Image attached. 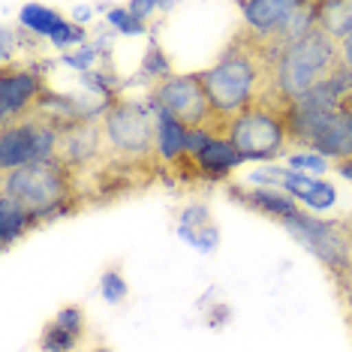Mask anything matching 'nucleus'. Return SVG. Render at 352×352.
I'll use <instances>...</instances> for the list:
<instances>
[{"mask_svg": "<svg viewBox=\"0 0 352 352\" xmlns=\"http://www.w3.org/2000/svg\"><path fill=\"white\" fill-rule=\"evenodd\" d=\"M289 166L295 172H325L328 169V160L325 157H319V154H295L289 160Z\"/></svg>", "mask_w": 352, "mask_h": 352, "instance_id": "obj_21", "label": "nucleus"}, {"mask_svg": "<svg viewBox=\"0 0 352 352\" xmlns=\"http://www.w3.org/2000/svg\"><path fill=\"white\" fill-rule=\"evenodd\" d=\"M100 352H109V349H100Z\"/></svg>", "mask_w": 352, "mask_h": 352, "instance_id": "obj_29", "label": "nucleus"}, {"mask_svg": "<svg viewBox=\"0 0 352 352\" xmlns=\"http://www.w3.org/2000/svg\"><path fill=\"white\" fill-rule=\"evenodd\" d=\"M100 151V126L94 121H76L58 135V154L54 160L63 163H87Z\"/></svg>", "mask_w": 352, "mask_h": 352, "instance_id": "obj_12", "label": "nucleus"}, {"mask_svg": "<svg viewBox=\"0 0 352 352\" xmlns=\"http://www.w3.org/2000/svg\"><path fill=\"white\" fill-rule=\"evenodd\" d=\"M49 39H52V45H58V49H67L69 43H78V39H82V30H78L76 25H69V21H63Z\"/></svg>", "mask_w": 352, "mask_h": 352, "instance_id": "obj_24", "label": "nucleus"}, {"mask_svg": "<svg viewBox=\"0 0 352 352\" xmlns=\"http://www.w3.org/2000/svg\"><path fill=\"white\" fill-rule=\"evenodd\" d=\"M340 67L346 69V73H352V34L340 43Z\"/></svg>", "mask_w": 352, "mask_h": 352, "instance_id": "obj_26", "label": "nucleus"}, {"mask_svg": "<svg viewBox=\"0 0 352 352\" xmlns=\"http://www.w3.org/2000/svg\"><path fill=\"white\" fill-rule=\"evenodd\" d=\"M247 202L256 205V208H262L265 214H274V217H280V220L298 214V208H295L283 193H277V190H253V193L247 196Z\"/></svg>", "mask_w": 352, "mask_h": 352, "instance_id": "obj_19", "label": "nucleus"}, {"mask_svg": "<svg viewBox=\"0 0 352 352\" xmlns=\"http://www.w3.org/2000/svg\"><path fill=\"white\" fill-rule=\"evenodd\" d=\"M67 172L58 160H39V163L3 172V196L19 205L28 217H43L54 211L67 199Z\"/></svg>", "mask_w": 352, "mask_h": 352, "instance_id": "obj_3", "label": "nucleus"}, {"mask_svg": "<svg viewBox=\"0 0 352 352\" xmlns=\"http://www.w3.org/2000/svg\"><path fill=\"white\" fill-rule=\"evenodd\" d=\"M102 295H106V301H109V304L124 301V295H126L124 277H121V274H115V271H109V274L102 277Z\"/></svg>", "mask_w": 352, "mask_h": 352, "instance_id": "obj_22", "label": "nucleus"}, {"mask_svg": "<svg viewBox=\"0 0 352 352\" xmlns=\"http://www.w3.org/2000/svg\"><path fill=\"white\" fill-rule=\"evenodd\" d=\"M196 160L208 172H226V169H235V166L244 163V157L232 148L229 139H214V135L196 151Z\"/></svg>", "mask_w": 352, "mask_h": 352, "instance_id": "obj_16", "label": "nucleus"}, {"mask_svg": "<svg viewBox=\"0 0 352 352\" xmlns=\"http://www.w3.org/2000/svg\"><path fill=\"white\" fill-rule=\"evenodd\" d=\"M39 100V78L28 69L19 73H3L0 78V124L19 121L25 111Z\"/></svg>", "mask_w": 352, "mask_h": 352, "instance_id": "obj_10", "label": "nucleus"}, {"mask_svg": "<svg viewBox=\"0 0 352 352\" xmlns=\"http://www.w3.org/2000/svg\"><path fill=\"white\" fill-rule=\"evenodd\" d=\"M280 178H283V190H289L295 199H301V202H307L314 211H325V208L334 205V193L331 184L325 181H316L310 178V175H298V172H280Z\"/></svg>", "mask_w": 352, "mask_h": 352, "instance_id": "obj_13", "label": "nucleus"}, {"mask_svg": "<svg viewBox=\"0 0 352 352\" xmlns=\"http://www.w3.org/2000/svg\"><path fill=\"white\" fill-rule=\"evenodd\" d=\"M28 214L6 196H0V235H3V247H10L21 232L28 229Z\"/></svg>", "mask_w": 352, "mask_h": 352, "instance_id": "obj_17", "label": "nucleus"}, {"mask_svg": "<svg viewBox=\"0 0 352 352\" xmlns=\"http://www.w3.org/2000/svg\"><path fill=\"white\" fill-rule=\"evenodd\" d=\"M58 130L43 118H19L0 130V169L12 172L28 163L54 160L58 154Z\"/></svg>", "mask_w": 352, "mask_h": 352, "instance_id": "obj_5", "label": "nucleus"}, {"mask_svg": "<svg viewBox=\"0 0 352 352\" xmlns=\"http://www.w3.org/2000/svg\"><path fill=\"white\" fill-rule=\"evenodd\" d=\"M157 106L160 111L172 115L181 126H187L190 133L193 130H208L211 118L217 115L211 106V97L205 91V82H202V73H193V76H172L166 78L163 85L157 87Z\"/></svg>", "mask_w": 352, "mask_h": 352, "instance_id": "obj_6", "label": "nucleus"}, {"mask_svg": "<svg viewBox=\"0 0 352 352\" xmlns=\"http://www.w3.org/2000/svg\"><path fill=\"white\" fill-rule=\"evenodd\" d=\"M187 142H190L187 126H181L172 115L160 111L157 115V154L163 160H175L178 154L187 151Z\"/></svg>", "mask_w": 352, "mask_h": 352, "instance_id": "obj_15", "label": "nucleus"}, {"mask_svg": "<svg viewBox=\"0 0 352 352\" xmlns=\"http://www.w3.org/2000/svg\"><path fill=\"white\" fill-rule=\"evenodd\" d=\"M226 139L244 160H271L283 151L289 133H286V121L277 111L253 106L232 118Z\"/></svg>", "mask_w": 352, "mask_h": 352, "instance_id": "obj_4", "label": "nucleus"}, {"mask_svg": "<svg viewBox=\"0 0 352 352\" xmlns=\"http://www.w3.org/2000/svg\"><path fill=\"white\" fill-rule=\"evenodd\" d=\"M19 21H21V28L34 30V34H45V36H52L54 30L63 25L60 15H54L52 10H45V6H39V3H28L25 10H21Z\"/></svg>", "mask_w": 352, "mask_h": 352, "instance_id": "obj_18", "label": "nucleus"}, {"mask_svg": "<svg viewBox=\"0 0 352 352\" xmlns=\"http://www.w3.org/2000/svg\"><path fill=\"white\" fill-rule=\"evenodd\" d=\"M283 226L289 229L310 253H316L319 259L328 262L331 268L334 265L343 268L349 262V247H346L343 235L331 226V223H322V220L310 217V214H301L298 211V214H292V217H286Z\"/></svg>", "mask_w": 352, "mask_h": 352, "instance_id": "obj_8", "label": "nucleus"}, {"mask_svg": "<svg viewBox=\"0 0 352 352\" xmlns=\"http://www.w3.org/2000/svg\"><path fill=\"white\" fill-rule=\"evenodd\" d=\"M316 25L331 39L343 43L352 34V0H325V3H316Z\"/></svg>", "mask_w": 352, "mask_h": 352, "instance_id": "obj_14", "label": "nucleus"}, {"mask_svg": "<svg viewBox=\"0 0 352 352\" xmlns=\"http://www.w3.org/2000/svg\"><path fill=\"white\" fill-rule=\"evenodd\" d=\"M76 334H69V331H63L60 325H52L49 331H45V340H43V346L49 349V352H67V349H73L76 346Z\"/></svg>", "mask_w": 352, "mask_h": 352, "instance_id": "obj_20", "label": "nucleus"}, {"mask_svg": "<svg viewBox=\"0 0 352 352\" xmlns=\"http://www.w3.org/2000/svg\"><path fill=\"white\" fill-rule=\"evenodd\" d=\"M338 69H340V43L316 25L307 36L292 43L274 63V91L280 102H283V109L304 100L316 85L331 78Z\"/></svg>", "mask_w": 352, "mask_h": 352, "instance_id": "obj_1", "label": "nucleus"}, {"mask_svg": "<svg viewBox=\"0 0 352 352\" xmlns=\"http://www.w3.org/2000/svg\"><path fill=\"white\" fill-rule=\"evenodd\" d=\"M106 139L124 157H148L157 151V121L135 102H118L102 121Z\"/></svg>", "mask_w": 352, "mask_h": 352, "instance_id": "obj_7", "label": "nucleus"}, {"mask_svg": "<svg viewBox=\"0 0 352 352\" xmlns=\"http://www.w3.org/2000/svg\"><path fill=\"white\" fill-rule=\"evenodd\" d=\"M343 109H352V91H349V97H346V102H343Z\"/></svg>", "mask_w": 352, "mask_h": 352, "instance_id": "obj_28", "label": "nucleus"}, {"mask_svg": "<svg viewBox=\"0 0 352 352\" xmlns=\"http://www.w3.org/2000/svg\"><path fill=\"white\" fill-rule=\"evenodd\" d=\"M265 69L274 73V63L268 60V54L259 45L256 49L232 45L211 69H202V82L214 111L217 115H241V111L253 109Z\"/></svg>", "mask_w": 352, "mask_h": 352, "instance_id": "obj_2", "label": "nucleus"}, {"mask_svg": "<svg viewBox=\"0 0 352 352\" xmlns=\"http://www.w3.org/2000/svg\"><path fill=\"white\" fill-rule=\"evenodd\" d=\"M319 157L325 160H340V163H349L352 160V109H338L331 118L325 121V126L319 130V135L314 139V145Z\"/></svg>", "mask_w": 352, "mask_h": 352, "instance_id": "obj_11", "label": "nucleus"}, {"mask_svg": "<svg viewBox=\"0 0 352 352\" xmlns=\"http://www.w3.org/2000/svg\"><path fill=\"white\" fill-rule=\"evenodd\" d=\"M109 21L115 25L118 30H124V34H142L145 25H142V19H135L133 12H124V10H115L109 15Z\"/></svg>", "mask_w": 352, "mask_h": 352, "instance_id": "obj_23", "label": "nucleus"}, {"mask_svg": "<svg viewBox=\"0 0 352 352\" xmlns=\"http://www.w3.org/2000/svg\"><path fill=\"white\" fill-rule=\"evenodd\" d=\"M340 172L346 175V178H352V160H349V163H343V166H340Z\"/></svg>", "mask_w": 352, "mask_h": 352, "instance_id": "obj_27", "label": "nucleus"}, {"mask_svg": "<svg viewBox=\"0 0 352 352\" xmlns=\"http://www.w3.org/2000/svg\"><path fill=\"white\" fill-rule=\"evenodd\" d=\"M301 6H304L301 0H247V3H241V12H244V21H247V28H250V34L271 39L286 28V21H289Z\"/></svg>", "mask_w": 352, "mask_h": 352, "instance_id": "obj_9", "label": "nucleus"}, {"mask_svg": "<svg viewBox=\"0 0 352 352\" xmlns=\"http://www.w3.org/2000/svg\"><path fill=\"white\" fill-rule=\"evenodd\" d=\"M54 325H60L63 331H69L78 338V331H82V314H78V307H67L58 319H54Z\"/></svg>", "mask_w": 352, "mask_h": 352, "instance_id": "obj_25", "label": "nucleus"}]
</instances>
